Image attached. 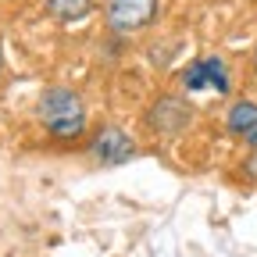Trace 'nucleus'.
Returning <instances> with one entry per match:
<instances>
[{
	"instance_id": "nucleus-1",
	"label": "nucleus",
	"mask_w": 257,
	"mask_h": 257,
	"mask_svg": "<svg viewBox=\"0 0 257 257\" xmlns=\"http://www.w3.org/2000/svg\"><path fill=\"white\" fill-rule=\"evenodd\" d=\"M40 121L47 128L50 140H79L82 128H86V107H82V96L68 86H47L40 96Z\"/></svg>"
},
{
	"instance_id": "nucleus-2",
	"label": "nucleus",
	"mask_w": 257,
	"mask_h": 257,
	"mask_svg": "<svg viewBox=\"0 0 257 257\" xmlns=\"http://www.w3.org/2000/svg\"><path fill=\"white\" fill-rule=\"evenodd\" d=\"M104 15L114 32H140L157 18V0H104Z\"/></svg>"
},
{
	"instance_id": "nucleus-3",
	"label": "nucleus",
	"mask_w": 257,
	"mask_h": 257,
	"mask_svg": "<svg viewBox=\"0 0 257 257\" xmlns=\"http://www.w3.org/2000/svg\"><path fill=\"white\" fill-rule=\"evenodd\" d=\"M89 154L100 161V165H125V161L136 154V143L125 136V128H118V125H100V128L89 136Z\"/></svg>"
},
{
	"instance_id": "nucleus-4",
	"label": "nucleus",
	"mask_w": 257,
	"mask_h": 257,
	"mask_svg": "<svg viewBox=\"0 0 257 257\" xmlns=\"http://www.w3.org/2000/svg\"><path fill=\"white\" fill-rule=\"evenodd\" d=\"M182 89H189V93H200V89L229 93V68H225V61L221 57H200V61H193L189 68L182 72Z\"/></svg>"
},
{
	"instance_id": "nucleus-5",
	"label": "nucleus",
	"mask_w": 257,
	"mask_h": 257,
	"mask_svg": "<svg viewBox=\"0 0 257 257\" xmlns=\"http://www.w3.org/2000/svg\"><path fill=\"white\" fill-rule=\"evenodd\" d=\"M225 128H229L232 136L246 140L253 128H257V104L253 100H236L229 107V114H225Z\"/></svg>"
},
{
	"instance_id": "nucleus-6",
	"label": "nucleus",
	"mask_w": 257,
	"mask_h": 257,
	"mask_svg": "<svg viewBox=\"0 0 257 257\" xmlns=\"http://www.w3.org/2000/svg\"><path fill=\"white\" fill-rule=\"evenodd\" d=\"M43 11L57 22H79L93 11V0H47Z\"/></svg>"
},
{
	"instance_id": "nucleus-7",
	"label": "nucleus",
	"mask_w": 257,
	"mask_h": 257,
	"mask_svg": "<svg viewBox=\"0 0 257 257\" xmlns=\"http://www.w3.org/2000/svg\"><path fill=\"white\" fill-rule=\"evenodd\" d=\"M246 175L257 179V150H250V157H246Z\"/></svg>"
},
{
	"instance_id": "nucleus-8",
	"label": "nucleus",
	"mask_w": 257,
	"mask_h": 257,
	"mask_svg": "<svg viewBox=\"0 0 257 257\" xmlns=\"http://www.w3.org/2000/svg\"><path fill=\"white\" fill-rule=\"evenodd\" d=\"M253 68H257V54H253Z\"/></svg>"
},
{
	"instance_id": "nucleus-9",
	"label": "nucleus",
	"mask_w": 257,
	"mask_h": 257,
	"mask_svg": "<svg viewBox=\"0 0 257 257\" xmlns=\"http://www.w3.org/2000/svg\"><path fill=\"white\" fill-rule=\"evenodd\" d=\"M0 64H4V57H0Z\"/></svg>"
}]
</instances>
